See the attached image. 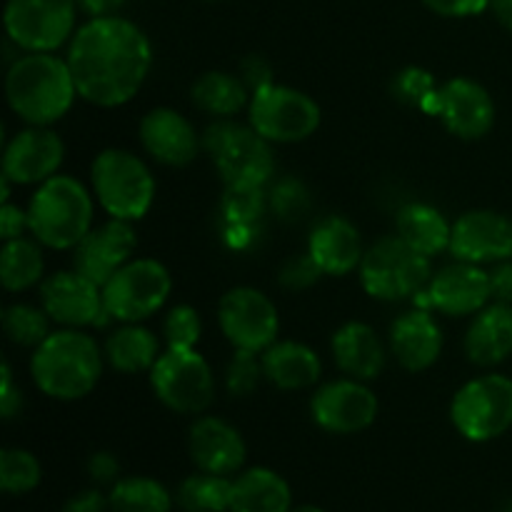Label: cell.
Returning <instances> with one entry per match:
<instances>
[{
  "label": "cell",
  "mask_w": 512,
  "mask_h": 512,
  "mask_svg": "<svg viewBox=\"0 0 512 512\" xmlns=\"http://www.w3.org/2000/svg\"><path fill=\"white\" fill-rule=\"evenodd\" d=\"M488 275H490V298H493V303L512 305V260L495 263V268L490 270Z\"/></svg>",
  "instance_id": "obj_48"
},
{
  "label": "cell",
  "mask_w": 512,
  "mask_h": 512,
  "mask_svg": "<svg viewBox=\"0 0 512 512\" xmlns=\"http://www.w3.org/2000/svg\"><path fill=\"white\" fill-rule=\"evenodd\" d=\"M170 290L173 280L163 263L135 258L103 285V303L118 323H143L163 308Z\"/></svg>",
  "instance_id": "obj_11"
},
{
  "label": "cell",
  "mask_w": 512,
  "mask_h": 512,
  "mask_svg": "<svg viewBox=\"0 0 512 512\" xmlns=\"http://www.w3.org/2000/svg\"><path fill=\"white\" fill-rule=\"evenodd\" d=\"M140 143L145 153L168 168H185L198 158L203 138L185 115L173 108H155L140 120Z\"/></svg>",
  "instance_id": "obj_21"
},
{
  "label": "cell",
  "mask_w": 512,
  "mask_h": 512,
  "mask_svg": "<svg viewBox=\"0 0 512 512\" xmlns=\"http://www.w3.org/2000/svg\"><path fill=\"white\" fill-rule=\"evenodd\" d=\"M203 150L213 160L223 185L265 188L273 180V143L250 123L240 125L230 118L215 120L203 133Z\"/></svg>",
  "instance_id": "obj_5"
},
{
  "label": "cell",
  "mask_w": 512,
  "mask_h": 512,
  "mask_svg": "<svg viewBox=\"0 0 512 512\" xmlns=\"http://www.w3.org/2000/svg\"><path fill=\"white\" fill-rule=\"evenodd\" d=\"M90 183L100 208L110 218L135 220L145 218L155 200V178L138 155L120 148H108L95 155L90 165Z\"/></svg>",
  "instance_id": "obj_6"
},
{
  "label": "cell",
  "mask_w": 512,
  "mask_h": 512,
  "mask_svg": "<svg viewBox=\"0 0 512 512\" xmlns=\"http://www.w3.org/2000/svg\"><path fill=\"white\" fill-rule=\"evenodd\" d=\"M240 78H243V83L248 85L250 95H253L255 90H263L275 83L273 68H270V63L263 58V55H248V58L240 63Z\"/></svg>",
  "instance_id": "obj_44"
},
{
  "label": "cell",
  "mask_w": 512,
  "mask_h": 512,
  "mask_svg": "<svg viewBox=\"0 0 512 512\" xmlns=\"http://www.w3.org/2000/svg\"><path fill=\"white\" fill-rule=\"evenodd\" d=\"M455 430L470 443H490L512 428V380L488 373L470 380L450 403Z\"/></svg>",
  "instance_id": "obj_8"
},
{
  "label": "cell",
  "mask_w": 512,
  "mask_h": 512,
  "mask_svg": "<svg viewBox=\"0 0 512 512\" xmlns=\"http://www.w3.org/2000/svg\"><path fill=\"white\" fill-rule=\"evenodd\" d=\"M105 358L118 373H143L153 370V365L158 363L160 343L153 330L143 328L140 323H125L105 340Z\"/></svg>",
  "instance_id": "obj_31"
},
{
  "label": "cell",
  "mask_w": 512,
  "mask_h": 512,
  "mask_svg": "<svg viewBox=\"0 0 512 512\" xmlns=\"http://www.w3.org/2000/svg\"><path fill=\"white\" fill-rule=\"evenodd\" d=\"M488 10L495 15V20H498L505 30L512 33V0H490Z\"/></svg>",
  "instance_id": "obj_51"
},
{
  "label": "cell",
  "mask_w": 512,
  "mask_h": 512,
  "mask_svg": "<svg viewBox=\"0 0 512 512\" xmlns=\"http://www.w3.org/2000/svg\"><path fill=\"white\" fill-rule=\"evenodd\" d=\"M288 512H325V510L315 508V505H298V508H290Z\"/></svg>",
  "instance_id": "obj_52"
},
{
  "label": "cell",
  "mask_w": 512,
  "mask_h": 512,
  "mask_svg": "<svg viewBox=\"0 0 512 512\" xmlns=\"http://www.w3.org/2000/svg\"><path fill=\"white\" fill-rule=\"evenodd\" d=\"M395 230L398 238H403L425 258H435L443 250H450V238H453V223H448V218L428 203L403 205L395 218Z\"/></svg>",
  "instance_id": "obj_30"
},
{
  "label": "cell",
  "mask_w": 512,
  "mask_h": 512,
  "mask_svg": "<svg viewBox=\"0 0 512 512\" xmlns=\"http://www.w3.org/2000/svg\"><path fill=\"white\" fill-rule=\"evenodd\" d=\"M218 323L235 350L265 353L278 340L280 315L268 295L250 285H240L220 300Z\"/></svg>",
  "instance_id": "obj_13"
},
{
  "label": "cell",
  "mask_w": 512,
  "mask_h": 512,
  "mask_svg": "<svg viewBox=\"0 0 512 512\" xmlns=\"http://www.w3.org/2000/svg\"><path fill=\"white\" fill-rule=\"evenodd\" d=\"M25 230H28V210H20L13 203L0 205V238H3V243L23 238Z\"/></svg>",
  "instance_id": "obj_47"
},
{
  "label": "cell",
  "mask_w": 512,
  "mask_h": 512,
  "mask_svg": "<svg viewBox=\"0 0 512 512\" xmlns=\"http://www.w3.org/2000/svg\"><path fill=\"white\" fill-rule=\"evenodd\" d=\"M60 512H110V505L108 498L100 490L90 488L83 490V493H75L70 500H65Z\"/></svg>",
  "instance_id": "obj_49"
},
{
  "label": "cell",
  "mask_w": 512,
  "mask_h": 512,
  "mask_svg": "<svg viewBox=\"0 0 512 512\" xmlns=\"http://www.w3.org/2000/svg\"><path fill=\"white\" fill-rule=\"evenodd\" d=\"M43 270L45 260L38 240H28L25 235L5 240L3 250H0V283L8 293H23L33 285L43 283Z\"/></svg>",
  "instance_id": "obj_33"
},
{
  "label": "cell",
  "mask_w": 512,
  "mask_h": 512,
  "mask_svg": "<svg viewBox=\"0 0 512 512\" xmlns=\"http://www.w3.org/2000/svg\"><path fill=\"white\" fill-rule=\"evenodd\" d=\"M308 253L323 275L335 278L358 270L365 255L358 228L343 215H330L315 225L308 238Z\"/></svg>",
  "instance_id": "obj_25"
},
{
  "label": "cell",
  "mask_w": 512,
  "mask_h": 512,
  "mask_svg": "<svg viewBox=\"0 0 512 512\" xmlns=\"http://www.w3.org/2000/svg\"><path fill=\"white\" fill-rule=\"evenodd\" d=\"M323 275V270L318 268L310 253L293 255V258L285 260L278 270V283L285 285L288 290H305L310 285H315Z\"/></svg>",
  "instance_id": "obj_42"
},
{
  "label": "cell",
  "mask_w": 512,
  "mask_h": 512,
  "mask_svg": "<svg viewBox=\"0 0 512 512\" xmlns=\"http://www.w3.org/2000/svg\"><path fill=\"white\" fill-rule=\"evenodd\" d=\"M20 408H23V393H20V388L15 385L10 365L3 363V383H0V415H3L5 420H10L20 413Z\"/></svg>",
  "instance_id": "obj_46"
},
{
  "label": "cell",
  "mask_w": 512,
  "mask_h": 512,
  "mask_svg": "<svg viewBox=\"0 0 512 512\" xmlns=\"http://www.w3.org/2000/svg\"><path fill=\"white\" fill-rule=\"evenodd\" d=\"M108 505L110 512H170L173 495L158 480L133 475V478H120L110 488Z\"/></svg>",
  "instance_id": "obj_34"
},
{
  "label": "cell",
  "mask_w": 512,
  "mask_h": 512,
  "mask_svg": "<svg viewBox=\"0 0 512 512\" xmlns=\"http://www.w3.org/2000/svg\"><path fill=\"white\" fill-rule=\"evenodd\" d=\"M188 450L198 470L215 475L238 473L248 455L240 430L225 420L210 418V415L193 423L188 435Z\"/></svg>",
  "instance_id": "obj_22"
},
{
  "label": "cell",
  "mask_w": 512,
  "mask_h": 512,
  "mask_svg": "<svg viewBox=\"0 0 512 512\" xmlns=\"http://www.w3.org/2000/svg\"><path fill=\"white\" fill-rule=\"evenodd\" d=\"M150 385L165 408L183 415L205 413L215 398L213 370L198 350L165 348L150 370Z\"/></svg>",
  "instance_id": "obj_12"
},
{
  "label": "cell",
  "mask_w": 512,
  "mask_h": 512,
  "mask_svg": "<svg viewBox=\"0 0 512 512\" xmlns=\"http://www.w3.org/2000/svg\"><path fill=\"white\" fill-rule=\"evenodd\" d=\"M25 210L30 235L50 250H75L93 230V198L70 175H55L40 183Z\"/></svg>",
  "instance_id": "obj_4"
},
{
  "label": "cell",
  "mask_w": 512,
  "mask_h": 512,
  "mask_svg": "<svg viewBox=\"0 0 512 512\" xmlns=\"http://www.w3.org/2000/svg\"><path fill=\"white\" fill-rule=\"evenodd\" d=\"M138 235L133 223L110 218L108 223L90 230L73 250V268L103 288L125 263L133 260Z\"/></svg>",
  "instance_id": "obj_20"
},
{
  "label": "cell",
  "mask_w": 512,
  "mask_h": 512,
  "mask_svg": "<svg viewBox=\"0 0 512 512\" xmlns=\"http://www.w3.org/2000/svg\"><path fill=\"white\" fill-rule=\"evenodd\" d=\"M450 253L463 263L512 260V218L495 210H470L453 223Z\"/></svg>",
  "instance_id": "obj_19"
},
{
  "label": "cell",
  "mask_w": 512,
  "mask_h": 512,
  "mask_svg": "<svg viewBox=\"0 0 512 512\" xmlns=\"http://www.w3.org/2000/svg\"><path fill=\"white\" fill-rule=\"evenodd\" d=\"M433 278L430 258L410 248L398 235L380 238L360 263L363 290L383 303H400L420 293Z\"/></svg>",
  "instance_id": "obj_7"
},
{
  "label": "cell",
  "mask_w": 512,
  "mask_h": 512,
  "mask_svg": "<svg viewBox=\"0 0 512 512\" xmlns=\"http://www.w3.org/2000/svg\"><path fill=\"white\" fill-rule=\"evenodd\" d=\"M503 512H512V503H510V505H508V508H505Z\"/></svg>",
  "instance_id": "obj_53"
},
{
  "label": "cell",
  "mask_w": 512,
  "mask_h": 512,
  "mask_svg": "<svg viewBox=\"0 0 512 512\" xmlns=\"http://www.w3.org/2000/svg\"><path fill=\"white\" fill-rule=\"evenodd\" d=\"M200 333H203V323L193 305H175L163 323V340L165 348L170 350H195Z\"/></svg>",
  "instance_id": "obj_40"
},
{
  "label": "cell",
  "mask_w": 512,
  "mask_h": 512,
  "mask_svg": "<svg viewBox=\"0 0 512 512\" xmlns=\"http://www.w3.org/2000/svg\"><path fill=\"white\" fill-rule=\"evenodd\" d=\"M390 90H393V95L400 103L410 105V108H420L425 113L433 95L438 93V83H435L430 70L420 68V65H410V68L395 73Z\"/></svg>",
  "instance_id": "obj_39"
},
{
  "label": "cell",
  "mask_w": 512,
  "mask_h": 512,
  "mask_svg": "<svg viewBox=\"0 0 512 512\" xmlns=\"http://www.w3.org/2000/svg\"><path fill=\"white\" fill-rule=\"evenodd\" d=\"M465 355L478 368H493L512 355V305L490 303L475 313L465 333Z\"/></svg>",
  "instance_id": "obj_26"
},
{
  "label": "cell",
  "mask_w": 512,
  "mask_h": 512,
  "mask_svg": "<svg viewBox=\"0 0 512 512\" xmlns=\"http://www.w3.org/2000/svg\"><path fill=\"white\" fill-rule=\"evenodd\" d=\"M10 110L28 125H53L78 98L68 60L55 53H25L5 75Z\"/></svg>",
  "instance_id": "obj_2"
},
{
  "label": "cell",
  "mask_w": 512,
  "mask_h": 512,
  "mask_svg": "<svg viewBox=\"0 0 512 512\" xmlns=\"http://www.w3.org/2000/svg\"><path fill=\"white\" fill-rule=\"evenodd\" d=\"M88 475L95 485H115L120 480V463L113 453H93L88 460Z\"/></svg>",
  "instance_id": "obj_45"
},
{
  "label": "cell",
  "mask_w": 512,
  "mask_h": 512,
  "mask_svg": "<svg viewBox=\"0 0 512 512\" xmlns=\"http://www.w3.org/2000/svg\"><path fill=\"white\" fill-rule=\"evenodd\" d=\"M268 205L275 218L288 225H295L310 215V210H313V195H310L308 185L303 180L293 178V175H285V178H280L270 188Z\"/></svg>",
  "instance_id": "obj_38"
},
{
  "label": "cell",
  "mask_w": 512,
  "mask_h": 512,
  "mask_svg": "<svg viewBox=\"0 0 512 512\" xmlns=\"http://www.w3.org/2000/svg\"><path fill=\"white\" fill-rule=\"evenodd\" d=\"M40 308L53 323L73 330L113 320L105 310L103 288L75 268L48 275L40 283Z\"/></svg>",
  "instance_id": "obj_14"
},
{
  "label": "cell",
  "mask_w": 512,
  "mask_h": 512,
  "mask_svg": "<svg viewBox=\"0 0 512 512\" xmlns=\"http://www.w3.org/2000/svg\"><path fill=\"white\" fill-rule=\"evenodd\" d=\"M490 275L480 265L458 263L445 265L433 273L430 283L415 295V303L423 310H440L450 318L475 315L490 305Z\"/></svg>",
  "instance_id": "obj_16"
},
{
  "label": "cell",
  "mask_w": 512,
  "mask_h": 512,
  "mask_svg": "<svg viewBox=\"0 0 512 512\" xmlns=\"http://www.w3.org/2000/svg\"><path fill=\"white\" fill-rule=\"evenodd\" d=\"M190 98H193L195 108H200L203 113L215 115V118H233L250 105V90L240 75L210 70L195 80Z\"/></svg>",
  "instance_id": "obj_32"
},
{
  "label": "cell",
  "mask_w": 512,
  "mask_h": 512,
  "mask_svg": "<svg viewBox=\"0 0 512 512\" xmlns=\"http://www.w3.org/2000/svg\"><path fill=\"white\" fill-rule=\"evenodd\" d=\"M320 105L290 85H268L250 95L248 123L270 143H303L320 128Z\"/></svg>",
  "instance_id": "obj_10"
},
{
  "label": "cell",
  "mask_w": 512,
  "mask_h": 512,
  "mask_svg": "<svg viewBox=\"0 0 512 512\" xmlns=\"http://www.w3.org/2000/svg\"><path fill=\"white\" fill-rule=\"evenodd\" d=\"M50 323L43 308H33V305L15 303L3 310V330L8 335L10 343L20 345V348H38L45 343L50 335Z\"/></svg>",
  "instance_id": "obj_36"
},
{
  "label": "cell",
  "mask_w": 512,
  "mask_h": 512,
  "mask_svg": "<svg viewBox=\"0 0 512 512\" xmlns=\"http://www.w3.org/2000/svg\"><path fill=\"white\" fill-rule=\"evenodd\" d=\"M390 350L410 373L428 370L443 353V330L428 310H410L390 325Z\"/></svg>",
  "instance_id": "obj_24"
},
{
  "label": "cell",
  "mask_w": 512,
  "mask_h": 512,
  "mask_svg": "<svg viewBox=\"0 0 512 512\" xmlns=\"http://www.w3.org/2000/svg\"><path fill=\"white\" fill-rule=\"evenodd\" d=\"M265 210H270L265 188L225 185L220 198V238L228 248L248 253L263 238Z\"/></svg>",
  "instance_id": "obj_23"
},
{
  "label": "cell",
  "mask_w": 512,
  "mask_h": 512,
  "mask_svg": "<svg viewBox=\"0 0 512 512\" xmlns=\"http://www.w3.org/2000/svg\"><path fill=\"white\" fill-rule=\"evenodd\" d=\"M260 378H265L260 353H253V350H235L233 360L228 365V373H225L228 393L235 395V398L253 395L255 388L260 385Z\"/></svg>",
  "instance_id": "obj_41"
},
{
  "label": "cell",
  "mask_w": 512,
  "mask_h": 512,
  "mask_svg": "<svg viewBox=\"0 0 512 512\" xmlns=\"http://www.w3.org/2000/svg\"><path fill=\"white\" fill-rule=\"evenodd\" d=\"M423 5L443 18H473L488 10L490 0H423Z\"/></svg>",
  "instance_id": "obj_43"
},
{
  "label": "cell",
  "mask_w": 512,
  "mask_h": 512,
  "mask_svg": "<svg viewBox=\"0 0 512 512\" xmlns=\"http://www.w3.org/2000/svg\"><path fill=\"white\" fill-rule=\"evenodd\" d=\"M310 415L325 433L355 435L375 423L378 398L363 380H333L315 390L313 400H310Z\"/></svg>",
  "instance_id": "obj_15"
},
{
  "label": "cell",
  "mask_w": 512,
  "mask_h": 512,
  "mask_svg": "<svg viewBox=\"0 0 512 512\" xmlns=\"http://www.w3.org/2000/svg\"><path fill=\"white\" fill-rule=\"evenodd\" d=\"M233 480L228 475L195 473L180 483L175 500L183 512H230Z\"/></svg>",
  "instance_id": "obj_35"
},
{
  "label": "cell",
  "mask_w": 512,
  "mask_h": 512,
  "mask_svg": "<svg viewBox=\"0 0 512 512\" xmlns=\"http://www.w3.org/2000/svg\"><path fill=\"white\" fill-rule=\"evenodd\" d=\"M30 375L40 393L70 403L93 393L103 375V355L88 333L63 328L33 350Z\"/></svg>",
  "instance_id": "obj_3"
},
{
  "label": "cell",
  "mask_w": 512,
  "mask_h": 512,
  "mask_svg": "<svg viewBox=\"0 0 512 512\" xmlns=\"http://www.w3.org/2000/svg\"><path fill=\"white\" fill-rule=\"evenodd\" d=\"M293 493L283 475L270 468L243 470L233 478L230 512H288Z\"/></svg>",
  "instance_id": "obj_29"
},
{
  "label": "cell",
  "mask_w": 512,
  "mask_h": 512,
  "mask_svg": "<svg viewBox=\"0 0 512 512\" xmlns=\"http://www.w3.org/2000/svg\"><path fill=\"white\" fill-rule=\"evenodd\" d=\"M78 0H8L5 35L25 53H55L73 40Z\"/></svg>",
  "instance_id": "obj_9"
},
{
  "label": "cell",
  "mask_w": 512,
  "mask_h": 512,
  "mask_svg": "<svg viewBox=\"0 0 512 512\" xmlns=\"http://www.w3.org/2000/svg\"><path fill=\"white\" fill-rule=\"evenodd\" d=\"M65 60L80 98L98 108H118L130 103L148 80L153 45L133 20L103 15L75 30Z\"/></svg>",
  "instance_id": "obj_1"
},
{
  "label": "cell",
  "mask_w": 512,
  "mask_h": 512,
  "mask_svg": "<svg viewBox=\"0 0 512 512\" xmlns=\"http://www.w3.org/2000/svg\"><path fill=\"white\" fill-rule=\"evenodd\" d=\"M80 10L90 18H103V15H115L125 5V0H78Z\"/></svg>",
  "instance_id": "obj_50"
},
{
  "label": "cell",
  "mask_w": 512,
  "mask_h": 512,
  "mask_svg": "<svg viewBox=\"0 0 512 512\" xmlns=\"http://www.w3.org/2000/svg\"><path fill=\"white\" fill-rule=\"evenodd\" d=\"M260 358L265 380L280 390H305L318 383L323 373L318 353L298 340H275Z\"/></svg>",
  "instance_id": "obj_28"
},
{
  "label": "cell",
  "mask_w": 512,
  "mask_h": 512,
  "mask_svg": "<svg viewBox=\"0 0 512 512\" xmlns=\"http://www.w3.org/2000/svg\"><path fill=\"white\" fill-rule=\"evenodd\" d=\"M65 145L50 125H28L3 150V175L13 185H40L55 178Z\"/></svg>",
  "instance_id": "obj_18"
},
{
  "label": "cell",
  "mask_w": 512,
  "mask_h": 512,
  "mask_svg": "<svg viewBox=\"0 0 512 512\" xmlns=\"http://www.w3.org/2000/svg\"><path fill=\"white\" fill-rule=\"evenodd\" d=\"M330 348H333L335 365L348 378L368 383V380L378 378L380 370L385 368L383 340L368 323H360V320L340 325L335 330Z\"/></svg>",
  "instance_id": "obj_27"
},
{
  "label": "cell",
  "mask_w": 512,
  "mask_h": 512,
  "mask_svg": "<svg viewBox=\"0 0 512 512\" xmlns=\"http://www.w3.org/2000/svg\"><path fill=\"white\" fill-rule=\"evenodd\" d=\"M43 480L38 458L28 450L5 448L0 453V490L8 495L33 493Z\"/></svg>",
  "instance_id": "obj_37"
},
{
  "label": "cell",
  "mask_w": 512,
  "mask_h": 512,
  "mask_svg": "<svg viewBox=\"0 0 512 512\" xmlns=\"http://www.w3.org/2000/svg\"><path fill=\"white\" fill-rule=\"evenodd\" d=\"M460 140H480L495 125V100L470 78H453L438 88L430 113Z\"/></svg>",
  "instance_id": "obj_17"
}]
</instances>
